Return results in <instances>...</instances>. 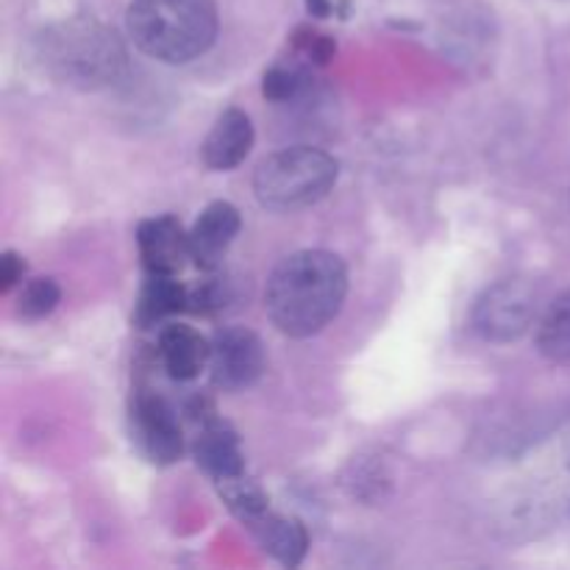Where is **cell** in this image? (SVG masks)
<instances>
[{
    "mask_svg": "<svg viewBox=\"0 0 570 570\" xmlns=\"http://www.w3.org/2000/svg\"><path fill=\"white\" fill-rule=\"evenodd\" d=\"M348 271L332 250H298L267 278L265 309L273 326L295 340L323 332L343 309Z\"/></svg>",
    "mask_w": 570,
    "mask_h": 570,
    "instance_id": "obj_1",
    "label": "cell"
},
{
    "mask_svg": "<svg viewBox=\"0 0 570 570\" xmlns=\"http://www.w3.org/2000/svg\"><path fill=\"white\" fill-rule=\"evenodd\" d=\"M134 45L165 65H187L215 45V0H131L126 14Z\"/></svg>",
    "mask_w": 570,
    "mask_h": 570,
    "instance_id": "obj_2",
    "label": "cell"
},
{
    "mask_svg": "<svg viewBox=\"0 0 570 570\" xmlns=\"http://www.w3.org/2000/svg\"><path fill=\"white\" fill-rule=\"evenodd\" d=\"M39 56L59 81L100 89L126 72V48L115 31L95 20H70L39 37Z\"/></svg>",
    "mask_w": 570,
    "mask_h": 570,
    "instance_id": "obj_3",
    "label": "cell"
},
{
    "mask_svg": "<svg viewBox=\"0 0 570 570\" xmlns=\"http://www.w3.org/2000/svg\"><path fill=\"white\" fill-rule=\"evenodd\" d=\"M337 159L326 150L295 145L259 161L254 176V193L265 209L298 212L315 206L337 181Z\"/></svg>",
    "mask_w": 570,
    "mask_h": 570,
    "instance_id": "obj_4",
    "label": "cell"
},
{
    "mask_svg": "<svg viewBox=\"0 0 570 570\" xmlns=\"http://www.w3.org/2000/svg\"><path fill=\"white\" fill-rule=\"evenodd\" d=\"M538 315V295L521 278H504L484 289L471 312V326L488 343H512L523 337Z\"/></svg>",
    "mask_w": 570,
    "mask_h": 570,
    "instance_id": "obj_5",
    "label": "cell"
},
{
    "mask_svg": "<svg viewBox=\"0 0 570 570\" xmlns=\"http://www.w3.org/2000/svg\"><path fill=\"white\" fill-rule=\"evenodd\" d=\"M209 371L212 382L223 393H239V390L254 387L265 373V345L245 326L223 328L212 340Z\"/></svg>",
    "mask_w": 570,
    "mask_h": 570,
    "instance_id": "obj_6",
    "label": "cell"
},
{
    "mask_svg": "<svg viewBox=\"0 0 570 570\" xmlns=\"http://www.w3.org/2000/svg\"><path fill=\"white\" fill-rule=\"evenodd\" d=\"M131 434L154 465H173L184 454V432L170 401L156 393H137L131 401Z\"/></svg>",
    "mask_w": 570,
    "mask_h": 570,
    "instance_id": "obj_7",
    "label": "cell"
},
{
    "mask_svg": "<svg viewBox=\"0 0 570 570\" xmlns=\"http://www.w3.org/2000/svg\"><path fill=\"white\" fill-rule=\"evenodd\" d=\"M137 245L142 265L148 273L161 276H176L184 262L193 259L189 250V232H184L181 223L173 215L148 217L137 228Z\"/></svg>",
    "mask_w": 570,
    "mask_h": 570,
    "instance_id": "obj_8",
    "label": "cell"
},
{
    "mask_svg": "<svg viewBox=\"0 0 570 570\" xmlns=\"http://www.w3.org/2000/svg\"><path fill=\"white\" fill-rule=\"evenodd\" d=\"M239 226H243V220H239V212L234 204L215 200V204L206 206L195 226L189 228V250H193L195 265L204 267V271H215L237 239Z\"/></svg>",
    "mask_w": 570,
    "mask_h": 570,
    "instance_id": "obj_9",
    "label": "cell"
},
{
    "mask_svg": "<svg viewBox=\"0 0 570 570\" xmlns=\"http://www.w3.org/2000/svg\"><path fill=\"white\" fill-rule=\"evenodd\" d=\"M159 362L165 373L176 382H193L209 367L212 343L200 337L193 326L167 323L159 332Z\"/></svg>",
    "mask_w": 570,
    "mask_h": 570,
    "instance_id": "obj_10",
    "label": "cell"
},
{
    "mask_svg": "<svg viewBox=\"0 0 570 570\" xmlns=\"http://www.w3.org/2000/svg\"><path fill=\"white\" fill-rule=\"evenodd\" d=\"M254 148V122L243 109H226L200 145V156L209 170H232L243 165Z\"/></svg>",
    "mask_w": 570,
    "mask_h": 570,
    "instance_id": "obj_11",
    "label": "cell"
},
{
    "mask_svg": "<svg viewBox=\"0 0 570 570\" xmlns=\"http://www.w3.org/2000/svg\"><path fill=\"white\" fill-rule=\"evenodd\" d=\"M193 454L198 468H204L206 476H212L215 482L245 473V456L243 449H239L237 432L228 423L217 421L215 415L200 421V432L193 445Z\"/></svg>",
    "mask_w": 570,
    "mask_h": 570,
    "instance_id": "obj_12",
    "label": "cell"
},
{
    "mask_svg": "<svg viewBox=\"0 0 570 570\" xmlns=\"http://www.w3.org/2000/svg\"><path fill=\"white\" fill-rule=\"evenodd\" d=\"M248 529L259 540L262 549L287 568L301 566V560L306 557V549H309V534H306L304 523L295 521V518L278 515L273 510L262 512L256 521L248 523Z\"/></svg>",
    "mask_w": 570,
    "mask_h": 570,
    "instance_id": "obj_13",
    "label": "cell"
},
{
    "mask_svg": "<svg viewBox=\"0 0 570 570\" xmlns=\"http://www.w3.org/2000/svg\"><path fill=\"white\" fill-rule=\"evenodd\" d=\"M184 309H189V287L178 284L176 276L148 273V282L139 293L134 321H137L139 328H150Z\"/></svg>",
    "mask_w": 570,
    "mask_h": 570,
    "instance_id": "obj_14",
    "label": "cell"
},
{
    "mask_svg": "<svg viewBox=\"0 0 570 570\" xmlns=\"http://www.w3.org/2000/svg\"><path fill=\"white\" fill-rule=\"evenodd\" d=\"M538 348L546 360L570 362V289L557 295L540 317Z\"/></svg>",
    "mask_w": 570,
    "mask_h": 570,
    "instance_id": "obj_15",
    "label": "cell"
},
{
    "mask_svg": "<svg viewBox=\"0 0 570 570\" xmlns=\"http://www.w3.org/2000/svg\"><path fill=\"white\" fill-rule=\"evenodd\" d=\"M309 70L312 65H306L304 59L293 56V59H282L273 67H267L265 76H262V95L273 104H287V100L301 98L309 87Z\"/></svg>",
    "mask_w": 570,
    "mask_h": 570,
    "instance_id": "obj_16",
    "label": "cell"
},
{
    "mask_svg": "<svg viewBox=\"0 0 570 570\" xmlns=\"http://www.w3.org/2000/svg\"><path fill=\"white\" fill-rule=\"evenodd\" d=\"M215 484H217V493H220L223 501L228 504V510H232L245 527H248L250 521H256L262 512L271 510L267 495L262 493L259 484H256L254 479L245 476V473H239V476H232V479H223V482H215Z\"/></svg>",
    "mask_w": 570,
    "mask_h": 570,
    "instance_id": "obj_17",
    "label": "cell"
},
{
    "mask_svg": "<svg viewBox=\"0 0 570 570\" xmlns=\"http://www.w3.org/2000/svg\"><path fill=\"white\" fill-rule=\"evenodd\" d=\"M61 287L53 278H31L17 295V315L26 321H42L59 306Z\"/></svg>",
    "mask_w": 570,
    "mask_h": 570,
    "instance_id": "obj_18",
    "label": "cell"
},
{
    "mask_svg": "<svg viewBox=\"0 0 570 570\" xmlns=\"http://www.w3.org/2000/svg\"><path fill=\"white\" fill-rule=\"evenodd\" d=\"M293 50L298 59H304L306 65L312 67H323L328 65V59L334 56V50H337V45H334V39L328 37V33L317 31V28L312 26H298L293 33Z\"/></svg>",
    "mask_w": 570,
    "mask_h": 570,
    "instance_id": "obj_19",
    "label": "cell"
},
{
    "mask_svg": "<svg viewBox=\"0 0 570 570\" xmlns=\"http://www.w3.org/2000/svg\"><path fill=\"white\" fill-rule=\"evenodd\" d=\"M22 276H26V259L20 254H14V250H6L0 256V289L9 293L14 284L22 282Z\"/></svg>",
    "mask_w": 570,
    "mask_h": 570,
    "instance_id": "obj_20",
    "label": "cell"
},
{
    "mask_svg": "<svg viewBox=\"0 0 570 570\" xmlns=\"http://www.w3.org/2000/svg\"><path fill=\"white\" fill-rule=\"evenodd\" d=\"M306 11H309L315 20H326V17L340 14L337 0H306Z\"/></svg>",
    "mask_w": 570,
    "mask_h": 570,
    "instance_id": "obj_21",
    "label": "cell"
},
{
    "mask_svg": "<svg viewBox=\"0 0 570 570\" xmlns=\"http://www.w3.org/2000/svg\"><path fill=\"white\" fill-rule=\"evenodd\" d=\"M568 465H570V445H568Z\"/></svg>",
    "mask_w": 570,
    "mask_h": 570,
    "instance_id": "obj_22",
    "label": "cell"
}]
</instances>
